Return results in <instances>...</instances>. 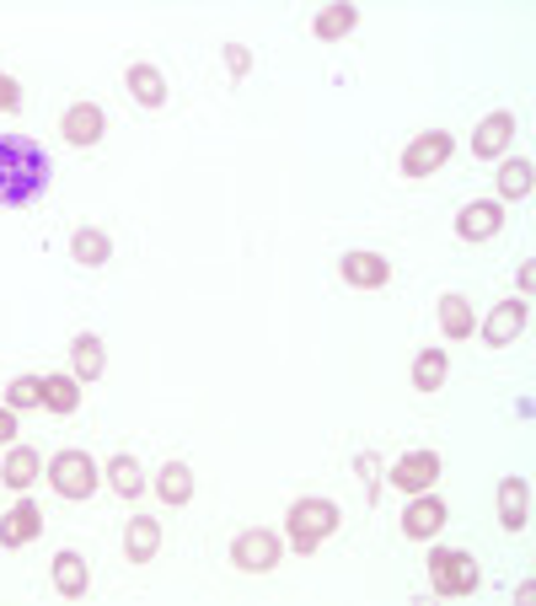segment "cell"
Returning <instances> with one entry per match:
<instances>
[{"mask_svg": "<svg viewBox=\"0 0 536 606\" xmlns=\"http://www.w3.org/2000/svg\"><path fill=\"white\" fill-rule=\"evenodd\" d=\"M435 478H440V456L435 451H408L391 467V488H403V494H424V488H435Z\"/></svg>", "mask_w": 536, "mask_h": 606, "instance_id": "cell-9", "label": "cell"}, {"mask_svg": "<svg viewBox=\"0 0 536 606\" xmlns=\"http://www.w3.org/2000/svg\"><path fill=\"white\" fill-rule=\"evenodd\" d=\"M359 473H365V494L376 499L381 494V484H376V451H359Z\"/></svg>", "mask_w": 536, "mask_h": 606, "instance_id": "cell-31", "label": "cell"}, {"mask_svg": "<svg viewBox=\"0 0 536 606\" xmlns=\"http://www.w3.org/2000/svg\"><path fill=\"white\" fill-rule=\"evenodd\" d=\"M509 140H515V113H488V119L473 129V156H483V161H494V156L509 151Z\"/></svg>", "mask_w": 536, "mask_h": 606, "instance_id": "cell-14", "label": "cell"}, {"mask_svg": "<svg viewBox=\"0 0 536 606\" xmlns=\"http://www.w3.org/2000/svg\"><path fill=\"white\" fill-rule=\"evenodd\" d=\"M526 193H532V161L515 156L499 167V199H526Z\"/></svg>", "mask_w": 536, "mask_h": 606, "instance_id": "cell-28", "label": "cell"}, {"mask_svg": "<svg viewBox=\"0 0 536 606\" xmlns=\"http://www.w3.org/2000/svg\"><path fill=\"white\" fill-rule=\"evenodd\" d=\"M70 365H76V381H97V376H102V365H108L102 338H97V334H76V338H70Z\"/></svg>", "mask_w": 536, "mask_h": 606, "instance_id": "cell-20", "label": "cell"}, {"mask_svg": "<svg viewBox=\"0 0 536 606\" xmlns=\"http://www.w3.org/2000/svg\"><path fill=\"white\" fill-rule=\"evenodd\" d=\"M279 553H285V543L274 532H264V526H252V532H241L237 543H231V564H237L241 575H268L279 564Z\"/></svg>", "mask_w": 536, "mask_h": 606, "instance_id": "cell-6", "label": "cell"}, {"mask_svg": "<svg viewBox=\"0 0 536 606\" xmlns=\"http://www.w3.org/2000/svg\"><path fill=\"white\" fill-rule=\"evenodd\" d=\"M526 322H532V306L526 301H499L494 311H488V322H483V338L494 344V349H505V344H515V338L526 334Z\"/></svg>", "mask_w": 536, "mask_h": 606, "instance_id": "cell-8", "label": "cell"}, {"mask_svg": "<svg viewBox=\"0 0 536 606\" xmlns=\"http://www.w3.org/2000/svg\"><path fill=\"white\" fill-rule=\"evenodd\" d=\"M456 151V140H450L446 129H429V135H414L408 140V151H403V178H429V172H440Z\"/></svg>", "mask_w": 536, "mask_h": 606, "instance_id": "cell-5", "label": "cell"}, {"mask_svg": "<svg viewBox=\"0 0 536 606\" xmlns=\"http://www.w3.org/2000/svg\"><path fill=\"white\" fill-rule=\"evenodd\" d=\"M49 484H54L60 499H91L97 484H102V467L87 451H60L49 456Z\"/></svg>", "mask_w": 536, "mask_h": 606, "instance_id": "cell-4", "label": "cell"}, {"mask_svg": "<svg viewBox=\"0 0 536 606\" xmlns=\"http://www.w3.org/2000/svg\"><path fill=\"white\" fill-rule=\"evenodd\" d=\"M338 274H344V285H355V290H381L391 279V264L381 252H344Z\"/></svg>", "mask_w": 536, "mask_h": 606, "instance_id": "cell-12", "label": "cell"}, {"mask_svg": "<svg viewBox=\"0 0 536 606\" xmlns=\"http://www.w3.org/2000/svg\"><path fill=\"white\" fill-rule=\"evenodd\" d=\"M359 28V6H322V11H317V22H311V32H317V38H349V32Z\"/></svg>", "mask_w": 536, "mask_h": 606, "instance_id": "cell-27", "label": "cell"}, {"mask_svg": "<svg viewBox=\"0 0 536 606\" xmlns=\"http://www.w3.org/2000/svg\"><path fill=\"white\" fill-rule=\"evenodd\" d=\"M156 553H161V520L135 516L129 520V532H123V558H129V564H150Z\"/></svg>", "mask_w": 536, "mask_h": 606, "instance_id": "cell-17", "label": "cell"}, {"mask_svg": "<svg viewBox=\"0 0 536 606\" xmlns=\"http://www.w3.org/2000/svg\"><path fill=\"white\" fill-rule=\"evenodd\" d=\"M17 108H22V87H17V76L0 70V113H17Z\"/></svg>", "mask_w": 536, "mask_h": 606, "instance_id": "cell-30", "label": "cell"}, {"mask_svg": "<svg viewBox=\"0 0 536 606\" xmlns=\"http://www.w3.org/2000/svg\"><path fill=\"white\" fill-rule=\"evenodd\" d=\"M473 328H477V317H473V301L467 296H440V334L446 338H473Z\"/></svg>", "mask_w": 536, "mask_h": 606, "instance_id": "cell-21", "label": "cell"}, {"mask_svg": "<svg viewBox=\"0 0 536 606\" xmlns=\"http://www.w3.org/2000/svg\"><path fill=\"white\" fill-rule=\"evenodd\" d=\"M38 473H43V456L32 451V446H17V451L6 456V467H0V484L22 494V488L38 484Z\"/></svg>", "mask_w": 536, "mask_h": 606, "instance_id": "cell-19", "label": "cell"}, {"mask_svg": "<svg viewBox=\"0 0 536 606\" xmlns=\"http://www.w3.org/2000/svg\"><path fill=\"white\" fill-rule=\"evenodd\" d=\"M129 97L140 102V108H161L167 102V76L156 70V64H129Z\"/></svg>", "mask_w": 536, "mask_h": 606, "instance_id": "cell-18", "label": "cell"}, {"mask_svg": "<svg viewBox=\"0 0 536 606\" xmlns=\"http://www.w3.org/2000/svg\"><path fill=\"white\" fill-rule=\"evenodd\" d=\"M156 494H161L167 505H188V499H193V473H188V461H167V467L156 473Z\"/></svg>", "mask_w": 536, "mask_h": 606, "instance_id": "cell-25", "label": "cell"}, {"mask_svg": "<svg viewBox=\"0 0 536 606\" xmlns=\"http://www.w3.org/2000/svg\"><path fill=\"white\" fill-rule=\"evenodd\" d=\"M38 532H43V510H38L32 499H17V505L0 516V547H6V553H11V547H28Z\"/></svg>", "mask_w": 536, "mask_h": 606, "instance_id": "cell-11", "label": "cell"}, {"mask_svg": "<svg viewBox=\"0 0 536 606\" xmlns=\"http://www.w3.org/2000/svg\"><path fill=\"white\" fill-rule=\"evenodd\" d=\"M499 226H505V210L494 199H473L456 215V237L461 242H488V237H499Z\"/></svg>", "mask_w": 536, "mask_h": 606, "instance_id": "cell-10", "label": "cell"}, {"mask_svg": "<svg viewBox=\"0 0 536 606\" xmlns=\"http://www.w3.org/2000/svg\"><path fill=\"white\" fill-rule=\"evenodd\" d=\"M43 408L49 414H76L81 408V381L76 376H43Z\"/></svg>", "mask_w": 536, "mask_h": 606, "instance_id": "cell-26", "label": "cell"}, {"mask_svg": "<svg viewBox=\"0 0 536 606\" xmlns=\"http://www.w3.org/2000/svg\"><path fill=\"white\" fill-rule=\"evenodd\" d=\"M446 349H418V360H414V393H440L446 387Z\"/></svg>", "mask_w": 536, "mask_h": 606, "instance_id": "cell-23", "label": "cell"}, {"mask_svg": "<svg viewBox=\"0 0 536 606\" xmlns=\"http://www.w3.org/2000/svg\"><path fill=\"white\" fill-rule=\"evenodd\" d=\"M102 478H108V488H113L119 499H135V494L146 488V473H140V461H135V456H113V461L102 467Z\"/></svg>", "mask_w": 536, "mask_h": 606, "instance_id": "cell-24", "label": "cell"}, {"mask_svg": "<svg viewBox=\"0 0 536 606\" xmlns=\"http://www.w3.org/2000/svg\"><path fill=\"white\" fill-rule=\"evenodd\" d=\"M429 585H435V596H473L483 585L477 558L467 547H435L429 553Z\"/></svg>", "mask_w": 536, "mask_h": 606, "instance_id": "cell-3", "label": "cell"}, {"mask_svg": "<svg viewBox=\"0 0 536 606\" xmlns=\"http://www.w3.org/2000/svg\"><path fill=\"white\" fill-rule=\"evenodd\" d=\"M54 590H60L64 602H81V596L91 590V569H87L81 553H70V547L54 553Z\"/></svg>", "mask_w": 536, "mask_h": 606, "instance_id": "cell-16", "label": "cell"}, {"mask_svg": "<svg viewBox=\"0 0 536 606\" xmlns=\"http://www.w3.org/2000/svg\"><path fill=\"white\" fill-rule=\"evenodd\" d=\"M499 526L505 532H526L532 526V484L526 478H505L499 484Z\"/></svg>", "mask_w": 536, "mask_h": 606, "instance_id": "cell-15", "label": "cell"}, {"mask_svg": "<svg viewBox=\"0 0 536 606\" xmlns=\"http://www.w3.org/2000/svg\"><path fill=\"white\" fill-rule=\"evenodd\" d=\"M11 435H17V408H6V403H0V446H6Z\"/></svg>", "mask_w": 536, "mask_h": 606, "instance_id": "cell-33", "label": "cell"}, {"mask_svg": "<svg viewBox=\"0 0 536 606\" xmlns=\"http://www.w3.org/2000/svg\"><path fill=\"white\" fill-rule=\"evenodd\" d=\"M285 520H290V547H296V553H317V547L338 532V520L344 516H338L332 499H296Z\"/></svg>", "mask_w": 536, "mask_h": 606, "instance_id": "cell-2", "label": "cell"}, {"mask_svg": "<svg viewBox=\"0 0 536 606\" xmlns=\"http://www.w3.org/2000/svg\"><path fill=\"white\" fill-rule=\"evenodd\" d=\"M60 129H64V140H70V146H97V140H102V129H108V113H102L97 102H76V108H64Z\"/></svg>", "mask_w": 536, "mask_h": 606, "instance_id": "cell-13", "label": "cell"}, {"mask_svg": "<svg viewBox=\"0 0 536 606\" xmlns=\"http://www.w3.org/2000/svg\"><path fill=\"white\" fill-rule=\"evenodd\" d=\"M49 156L32 135H0V205L22 210L32 199L49 193Z\"/></svg>", "mask_w": 536, "mask_h": 606, "instance_id": "cell-1", "label": "cell"}, {"mask_svg": "<svg viewBox=\"0 0 536 606\" xmlns=\"http://www.w3.org/2000/svg\"><path fill=\"white\" fill-rule=\"evenodd\" d=\"M70 252H76V264H87V269H102V264L113 258V242H108V231H97V226H81V231L70 237Z\"/></svg>", "mask_w": 536, "mask_h": 606, "instance_id": "cell-22", "label": "cell"}, {"mask_svg": "<svg viewBox=\"0 0 536 606\" xmlns=\"http://www.w3.org/2000/svg\"><path fill=\"white\" fill-rule=\"evenodd\" d=\"M43 403V376H17L6 387V408H38Z\"/></svg>", "mask_w": 536, "mask_h": 606, "instance_id": "cell-29", "label": "cell"}, {"mask_svg": "<svg viewBox=\"0 0 536 606\" xmlns=\"http://www.w3.org/2000/svg\"><path fill=\"white\" fill-rule=\"evenodd\" d=\"M440 526H446V499H440V494H429V488L414 494V505L403 510V537H408V543H429Z\"/></svg>", "mask_w": 536, "mask_h": 606, "instance_id": "cell-7", "label": "cell"}, {"mask_svg": "<svg viewBox=\"0 0 536 606\" xmlns=\"http://www.w3.org/2000/svg\"><path fill=\"white\" fill-rule=\"evenodd\" d=\"M226 64H231V76H247V64H252V54H247L241 43H226Z\"/></svg>", "mask_w": 536, "mask_h": 606, "instance_id": "cell-32", "label": "cell"}]
</instances>
